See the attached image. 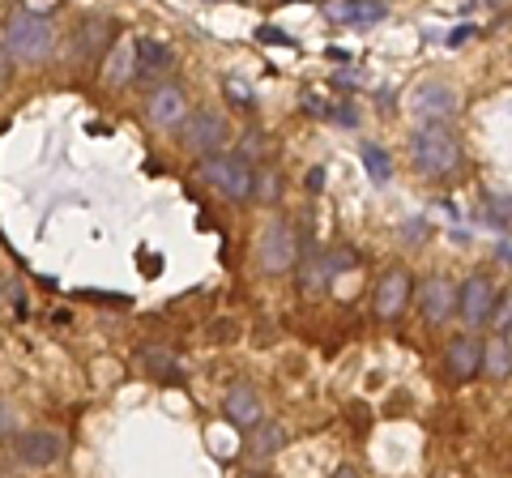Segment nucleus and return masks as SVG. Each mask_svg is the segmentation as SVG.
<instances>
[{"mask_svg": "<svg viewBox=\"0 0 512 478\" xmlns=\"http://www.w3.org/2000/svg\"><path fill=\"white\" fill-rule=\"evenodd\" d=\"M410 167L419 171L423 180H453V175L466 167V154H461V141L448 129V120H427L423 129L410 137Z\"/></svg>", "mask_w": 512, "mask_h": 478, "instance_id": "1", "label": "nucleus"}, {"mask_svg": "<svg viewBox=\"0 0 512 478\" xmlns=\"http://www.w3.org/2000/svg\"><path fill=\"white\" fill-rule=\"evenodd\" d=\"M5 47H9V56L18 60V65H43V60L56 52V26H52V18L30 13V9L9 13Z\"/></svg>", "mask_w": 512, "mask_h": 478, "instance_id": "2", "label": "nucleus"}, {"mask_svg": "<svg viewBox=\"0 0 512 478\" xmlns=\"http://www.w3.org/2000/svg\"><path fill=\"white\" fill-rule=\"evenodd\" d=\"M201 184L205 188H214L218 197H227V201H252V188H256V171L244 154H227V150H218V154H201Z\"/></svg>", "mask_w": 512, "mask_h": 478, "instance_id": "3", "label": "nucleus"}, {"mask_svg": "<svg viewBox=\"0 0 512 478\" xmlns=\"http://www.w3.org/2000/svg\"><path fill=\"white\" fill-rule=\"evenodd\" d=\"M256 265L274 278L291 274L299 265V235L286 218H269V227L261 231V239H256Z\"/></svg>", "mask_w": 512, "mask_h": 478, "instance_id": "4", "label": "nucleus"}, {"mask_svg": "<svg viewBox=\"0 0 512 478\" xmlns=\"http://www.w3.org/2000/svg\"><path fill=\"white\" fill-rule=\"evenodd\" d=\"M180 141L192 154H218V150H227V141H231V120L214 107H201V111H192V116H184Z\"/></svg>", "mask_w": 512, "mask_h": 478, "instance_id": "5", "label": "nucleus"}, {"mask_svg": "<svg viewBox=\"0 0 512 478\" xmlns=\"http://www.w3.org/2000/svg\"><path fill=\"white\" fill-rule=\"evenodd\" d=\"M414 299V278L406 265H389L384 274L376 278V291H372V312L376 321H397Z\"/></svg>", "mask_w": 512, "mask_h": 478, "instance_id": "6", "label": "nucleus"}, {"mask_svg": "<svg viewBox=\"0 0 512 478\" xmlns=\"http://www.w3.org/2000/svg\"><path fill=\"white\" fill-rule=\"evenodd\" d=\"M13 457L30 470H47L64 457V440H60V432H52V427H30V432H22L13 440Z\"/></svg>", "mask_w": 512, "mask_h": 478, "instance_id": "7", "label": "nucleus"}, {"mask_svg": "<svg viewBox=\"0 0 512 478\" xmlns=\"http://www.w3.org/2000/svg\"><path fill=\"white\" fill-rule=\"evenodd\" d=\"M491 308H495V286L487 274H470L466 282L457 286V316H461V325H487L491 321Z\"/></svg>", "mask_w": 512, "mask_h": 478, "instance_id": "8", "label": "nucleus"}, {"mask_svg": "<svg viewBox=\"0 0 512 478\" xmlns=\"http://www.w3.org/2000/svg\"><path fill=\"white\" fill-rule=\"evenodd\" d=\"M419 316H423V325H448L457 316V282L453 278H427L419 286Z\"/></svg>", "mask_w": 512, "mask_h": 478, "instance_id": "9", "label": "nucleus"}, {"mask_svg": "<svg viewBox=\"0 0 512 478\" xmlns=\"http://www.w3.org/2000/svg\"><path fill=\"white\" fill-rule=\"evenodd\" d=\"M184 116H188V94L175 86V82H163V86L150 90V99H146V120L154 124V129H180Z\"/></svg>", "mask_w": 512, "mask_h": 478, "instance_id": "10", "label": "nucleus"}, {"mask_svg": "<svg viewBox=\"0 0 512 478\" xmlns=\"http://www.w3.org/2000/svg\"><path fill=\"white\" fill-rule=\"evenodd\" d=\"M478 363H483V342L470 338V333H461V338L444 346V376L457 380V385L478 376Z\"/></svg>", "mask_w": 512, "mask_h": 478, "instance_id": "11", "label": "nucleus"}, {"mask_svg": "<svg viewBox=\"0 0 512 478\" xmlns=\"http://www.w3.org/2000/svg\"><path fill=\"white\" fill-rule=\"evenodd\" d=\"M355 265V257L350 252H325V257H308L303 261V274H299V286L308 295H325L333 278H338V269H350Z\"/></svg>", "mask_w": 512, "mask_h": 478, "instance_id": "12", "label": "nucleus"}, {"mask_svg": "<svg viewBox=\"0 0 512 478\" xmlns=\"http://www.w3.org/2000/svg\"><path fill=\"white\" fill-rule=\"evenodd\" d=\"M111 18H86L82 26H77L73 35V60H99L107 56V47L116 43V35H111Z\"/></svg>", "mask_w": 512, "mask_h": 478, "instance_id": "13", "label": "nucleus"}, {"mask_svg": "<svg viewBox=\"0 0 512 478\" xmlns=\"http://www.w3.org/2000/svg\"><path fill=\"white\" fill-rule=\"evenodd\" d=\"M414 111H419V120H453L457 111V90L448 82H427L414 90Z\"/></svg>", "mask_w": 512, "mask_h": 478, "instance_id": "14", "label": "nucleus"}, {"mask_svg": "<svg viewBox=\"0 0 512 478\" xmlns=\"http://www.w3.org/2000/svg\"><path fill=\"white\" fill-rule=\"evenodd\" d=\"M222 414H227L235 427L252 432V427L261 423V414H265V402H261V393H256L252 385H231V393L222 397Z\"/></svg>", "mask_w": 512, "mask_h": 478, "instance_id": "15", "label": "nucleus"}, {"mask_svg": "<svg viewBox=\"0 0 512 478\" xmlns=\"http://www.w3.org/2000/svg\"><path fill=\"white\" fill-rule=\"evenodd\" d=\"M103 82L107 86L137 82V39H120V43L107 47V56H103Z\"/></svg>", "mask_w": 512, "mask_h": 478, "instance_id": "16", "label": "nucleus"}, {"mask_svg": "<svg viewBox=\"0 0 512 478\" xmlns=\"http://www.w3.org/2000/svg\"><path fill=\"white\" fill-rule=\"evenodd\" d=\"M325 18L342 26H372L384 18L380 0H325Z\"/></svg>", "mask_w": 512, "mask_h": 478, "instance_id": "17", "label": "nucleus"}, {"mask_svg": "<svg viewBox=\"0 0 512 478\" xmlns=\"http://www.w3.org/2000/svg\"><path fill=\"white\" fill-rule=\"evenodd\" d=\"M478 376H487V380H508L512 376V342L504 338L500 329H495V338L483 342V363H478Z\"/></svg>", "mask_w": 512, "mask_h": 478, "instance_id": "18", "label": "nucleus"}, {"mask_svg": "<svg viewBox=\"0 0 512 478\" xmlns=\"http://www.w3.org/2000/svg\"><path fill=\"white\" fill-rule=\"evenodd\" d=\"M175 56L167 43H154V39H137V77L141 82H154V77L171 73Z\"/></svg>", "mask_w": 512, "mask_h": 478, "instance_id": "19", "label": "nucleus"}, {"mask_svg": "<svg viewBox=\"0 0 512 478\" xmlns=\"http://www.w3.org/2000/svg\"><path fill=\"white\" fill-rule=\"evenodd\" d=\"M286 449V427L282 423H256L252 440H248V457L252 461H269Z\"/></svg>", "mask_w": 512, "mask_h": 478, "instance_id": "20", "label": "nucleus"}, {"mask_svg": "<svg viewBox=\"0 0 512 478\" xmlns=\"http://www.w3.org/2000/svg\"><path fill=\"white\" fill-rule=\"evenodd\" d=\"M359 158H363V167H367V175H372V184H384L393 175V158L384 154L376 141H359Z\"/></svg>", "mask_w": 512, "mask_h": 478, "instance_id": "21", "label": "nucleus"}, {"mask_svg": "<svg viewBox=\"0 0 512 478\" xmlns=\"http://www.w3.org/2000/svg\"><path fill=\"white\" fill-rule=\"evenodd\" d=\"M141 363H146L154 376H163V380H184V368L167 355V350H146V355H141Z\"/></svg>", "mask_w": 512, "mask_h": 478, "instance_id": "22", "label": "nucleus"}, {"mask_svg": "<svg viewBox=\"0 0 512 478\" xmlns=\"http://www.w3.org/2000/svg\"><path fill=\"white\" fill-rule=\"evenodd\" d=\"M222 94H227V99L239 107V111H252L256 107V94L239 82V77H227V82H222Z\"/></svg>", "mask_w": 512, "mask_h": 478, "instance_id": "23", "label": "nucleus"}, {"mask_svg": "<svg viewBox=\"0 0 512 478\" xmlns=\"http://www.w3.org/2000/svg\"><path fill=\"white\" fill-rule=\"evenodd\" d=\"M252 197H256V201H274V197H278V175L269 171V167L256 171V188H252Z\"/></svg>", "mask_w": 512, "mask_h": 478, "instance_id": "24", "label": "nucleus"}, {"mask_svg": "<svg viewBox=\"0 0 512 478\" xmlns=\"http://www.w3.org/2000/svg\"><path fill=\"white\" fill-rule=\"evenodd\" d=\"M491 325L495 329H508L512 325V291H504V295H495V308H491Z\"/></svg>", "mask_w": 512, "mask_h": 478, "instance_id": "25", "label": "nucleus"}, {"mask_svg": "<svg viewBox=\"0 0 512 478\" xmlns=\"http://www.w3.org/2000/svg\"><path fill=\"white\" fill-rule=\"evenodd\" d=\"M265 154H269V141H265V133L248 129V133H244V158H265Z\"/></svg>", "mask_w": 512, "mask_h": 478, "instance_id": "26", "label": "nucleus"}, {"mask_svg": "<svg viewBox=\"0 0 512 478\" xmlns=\"http://www.w3.org/2000/svg\"><path fill=\"white\" fill-rule=\"evenodd\" d=\"M13 427H18V414L0 402V436H13Z\"/></svg>", "mask_w": 512, "mask_h": 478, "instance_id": "27", "label": "nucleus"}, {"mask_svg": "<svg viewBox=\"0 0 512 478\" xmlns=\"http://www.w3.org/2000/svg\"><path fill=\"white\" fill-rule=\"evenodd\" d=\"M9 73H13V56H9V47H0V90L9 86Z\"/></svg>", "mask_w": 512, "mask_h": 478, "instance_id": "28", "label": "nucleus"}, {"mask_svg": "<svg viewBox=\"0 0 512 478\" xmlns=\"http://www.w3.org/2000/svg\"><path fill=\"white\" fill-rule=\"evenodd\" d=\"M256 35H261L265 43H291V39H286V35H282V30H274V26H265V30H256Z\"/></svg>", "mask_w": 512, "mask_h": 478, "instance_id": "29", "label": "nucleus"}, {"mask_svg": "<svg viewBox=\"0 0 512 478\" xmlns=\"http://www.w3.org/2000/svg\"><path fill=\"white\" fill-rule=\"evenodd\" d=\"M470 35H474V26H457V30H453V35H448V43H466Z\"/></svg>", "mask_w": 512, "mask_h": 478, "instance_id": "30", "label": "nucleus"}, {"mask_svg": "<svg viewBox=\"0 0 512 478\" xmlns=\"http://www.w3.org/2000/svg\"><path fill=\"white\" fill-rule=\"evenodd\" d=\"M210 333H214V338H235V325L227 321V325H210Z\"/></svg>", "mask_w": 512, "mask_h": 478, "instance_id": "31", "label": "nucleus"}, {"mask_svg": "<svg viewBox=\"0 0 512 478\" xmlns=\"http://www.w3.org/2000/svg\"><path fill=\"white\" fill-rule=\"evenodd\" d=\"M320 171H325V167H312V175H308V188H320V184H325V175H320Z\"/></svg>", "mask_w": 512, "mask_h": 478, "instance_id": "32", "label": "nucleus"}, {"mask_svg": "<svg viewBox=\"0 0 512 478\" xmlns=\"http://www.w3.org/2000/svg\"><path fill=\"white\" fill-rule=\"evenodd\" d=\"M504 338H508V342H512V325H508V329H504Z\"/></svg>", "mask_w": 512, "mask_h": 478, "instance_id": "33", "label": "nucleus"}]
</instances>
